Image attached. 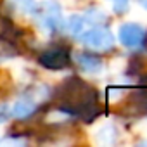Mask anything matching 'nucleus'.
<instances>
[{
    "label": "nucleus",
    "instance_id": "3",
    "mask_svg": "<svg viewBox=\"0 0 147 147\" xmlns=\"http://www.w3.org/2000/svg\"><path fill=\"white\" fill-rule=\"evenodd\" d=\"M40 23L49 30L54 31L62 26V12L57 2H45L43 7L40 9Z\"/></svg>",
    "mask_w": 147,
    "mask_h": 147
},
{
    "label": "nucleus",
    "instance_id": "8",
    "mask_svg": "<svg viewBox=\"0 0 147 147\" xmlns=\"http://www.w3.org/2000/svg\"><path fill=\"white\" fill-rule=\"evenodd\" d=\"M97 140H99L100 144H106V145L114 144V140H116V130H114V126H111V125L102 126V128L97 131Z\"/></svg>",
    "mask_w": 147,
    "mask_h": 147
},
{
    "label": "nucleus",
    "instance_id": "4",
    "mask_svg": "<svg viewBox=\"0 0 147 147\" xmlns=\"http://www.w3.org/2000/svg\"><path fill=\"white\" fill-rule=\"evenodd\" d=\"M40 64L49 69H62L69 64V52L66 49H50L40 55Z\"/></svg>",
    "mask_w": 147,
    "mask_h": 147
},
{
    "label": "nucleus",
    "instance_id": "11",
    "mask_svg": "<svg viewBox=\"0 0 147 147\" xmlns=\"http://www.w3.org/2000/svg\"><path fill=\"white\" fill-rule=\"evenodd\" d=\"M5 119H7V113H5V109H0V123L5 121Z\"/></svg>",
    "mask_w": 147,
    "mask_h": 147
},
{
    "label": "nucleus",
    "instance_id": "5",
    "mask_svg": "<svg viewBox=\"0 0 147 147\" xmlns=\"http://www.w3.org/2000/svg\"><path fill=\"white\" fill-rule=\"evenodd\" d=\"M75 61L76 64L85 71V73H99L102 69V61L94 55V54H88V52H80L75 55Z\"/></svg>",
    "mask_w": 147,
    "mask_h": 147
},
{
    "label": "nucleus",
    "instance_id": "6",
    "mask_svg": "<svg viewBox=\"0 0 147 147\" xmlns=\"http://www.w3.org/2000/svg\"><path fill=\"white\" fill-rule=\"evenodd\" d=\"M35 109H36L35 99H31V97H28V95H23L21 99H18V100L14 102V106H12V114H14L16 118H19V119H23V118L31 116V114L35 113Z\"/></svg>",
    "mask_w": 147,
    "mask_h": 147
},
{
    "label": "nucleus",
    "instance_id": "9",
    "mask_svg": "<svg viewBox=\"0 0 147 147\" xmlns=\"http://www.w3.org/2000/svg\"><path fill=\"white\" fill-rule=\"evenodd\" d=\"M16 9H19L21 12H35L36 9V4L35 0H12Z\"/></svg>",
    "mask_w": 147,
    "mask_h": 147
},
{
    "label": "nucleus",
    "instance_id": "10",
    "mask_svg": "<svg viewBox=\"0 0 147 147\" xmlns=\"http://www.w3.org/2000/svg\"><path fill=\"white\" fill-rule=\"evenodd\" d=\"M111 2L114 4V11L118 14L126 12V9H128V0H111Z\"/></svg>",
    "mask_w": 147,
    "mask_h": 147
},
{
    "label": "nucleus",
    "instance_id": "7",
    "mask_svg": "<svg viewBox=\"0 0 147 147\" xmlns=\"http://www.w3.org/2000/svg\"><path fill=\"white\" fill-rule=\"evenodd\" d=\"M87 24V18L85 16H71L66 21V30L71 35H80L83 31V26Z\"/></svg>",
    "mask_w": 147,
    "mask_h": 147
},
{
    "label": "nucleus",
    "instance_id": "1",
    "mask_svg": "<svg viewBox=\"0 0 147 147\" xmlns=\"http://www.w3.org/2000/svg\"><path fill=\"white\" fill-rule=\"evenodd\" d=\"M80 40L94 50H111L114 45V36L106 26H94L80 33Z\"/></svg>",
    "mask_w": 147,
    "mask_h": 147
},
{
    "label": "nucleus",
    "instance_id": "2",
    "mask_svg": "<svg viewBox=\"0 0 147 147\" xmlns=\"http://www.w3.org/2000/svg\"><path fill=\"white\" fill-rule=\"evenodd\" d=\"M118 36H119V42L128 47V49H135L138 45H142L144 38H145V31L140 24L137 23H126V24H121L119 26V31H118Z\"/></svg>",
    "mask_w": 147,
    "mask_h": 147
},
{
    "label": "nucleus",
    "instance_id": "12",
    "mask_svg": "<svg viewBox=\"0 0 147 147\" xmlns=\"http://www.w3.org/2000/svg\"><path fill=\"white\" fill-rule=\"evenodd\" d=\"M137 2H138V4H140L144 9H147V0H137Z\"/></svg>",
    "mask_w": 147,
    "mask_h": 147
}]
</instances>
